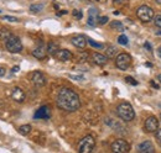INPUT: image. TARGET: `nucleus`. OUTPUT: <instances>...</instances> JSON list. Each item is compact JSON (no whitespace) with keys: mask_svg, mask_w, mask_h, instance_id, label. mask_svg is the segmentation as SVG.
I'll return each mask as SVG.
<instances>
[{"mask_svg":"<svg viewBox=\"0 0 161 153\" xmlns=\"http://www.w3.org/2000/svg\"><path fill=\"white\" fill-rule=\"evenodd\" d=\"M46 48H47V53L51 55V56H55L56 52L60 50V48H58V43H56V42H50Z\"/></svg>","mask_w":161,"mask_h":153,"instance_id":"nucleus-18","label":"nucleus"},{"mask_svg":"<svg viewBox=\"0 0 161 153\" xmlns=\"http://www.w3.org/2000/svg\"><path fill=\"white\" fill-rule=\"evenodd\" d=\"M151 85H153L155 89H159V84H156L155 82H151Z\"/></svg>","mask_w":161,"mask_h":153,"instance_id":"nucleus-35","label":"nucleus"},{"mask_svg":"<svg viewBox=\"0 0 161 153\" xmlns=\"http://www.w3.org/2000/svg\"><path fill=\"white\" fill-rule=\"evenodd\" d=\"M144 47H145L147 51H150V52L153 51V48H151V45H150L149 42H145V43H144Z\"/></svg>","mask_w":161,"mask_h":153,"instance_id":"nucleus-31","label":"nucleus"},{"mask_svg":"<svg viewBox=\"0 0 161 153\" xmlns=\"http://www.w3.org/2000/svg\"><path fill=\"white\" fill-rule=\"evenodd\" d=\"M108 22V18L107 16H102V18H98V24H101V25H104V24H107Z\"/></svg>","mask_w":161,"mask_h":153,"instance_id":"nucleus-28","label":"nucleus"},{"mask_svg":"<svg viewBox=\"0 0 161 153\" xmlns=\"http://www.w3.org/2000/svg\"><path fill=\"white\" fill-rule=\"evenodd\" d=\"M96 146V140L92 135L84 136L78 143V153H92Z\"/></svg>","mask_w":161,"mask_h":153,"instance_id":"nucleus-3","label":"nucleus"},{"mask_svg":"<svg viewBox=\"0 0 161 153\" xmlns=\"http://www.w3.org/2000/svg\"><path fill=\"white\" fill-rule=\"evenodd\" d=\"M73 16L77 18V19H82V11L80 10H73Z\"/></svg>","mask_w":161,"mask_h":153,"instance_id":"nucleus-27","label":"nucleus"},{"mask_svg":"<svg viewBox=\"0 0 161 153\" xmlns=\"http://www.w3.org/2000/svg\"><path fill=\"white\" fill-rule=\"evenodd\" d=\"M105 52H107V58H114V57H117L118 50H117L114 46H109V47L105 50Z\"/></svg>","mask_w":161,"mask_h":153,"instance_id":"nucleus-19","label":"nucleus"},{"mask_svg":"<svg viewBox=\"0 0 161 153\" xmlns=\"http://www.w3.org/2000/svg\"><path fill=\"white\" fill-rule=\"evenodd\" d=\"M3 19L8 20V21H10V22H16V21H18V19H16V18H13V16H8V15H5Z\"/></svg>","mask_w":161,"mask_h":153,"instance_id":"nucleus-30","label":"nucleus"},{"mask_svg":"<svg viewBox=\"0 0 161 153\" xmlns=\"http://www.w3.org/2000/svg\"><path fill=\"white\" fill-rule=\"evenodd\" d=\"M113 1H115V3H121L123 0H113Z\"/></svg>","mask_w":161,"mask_h":153,"instance_id":"nucleus-39","label":"nucleus"},{"mask_svg":"<svg viewBox=\"0 0 161 153\" xmlns=\"http://www.w3.org/2000/svg\"><path fill=\"white\" fill-rule=\"evenodd\" d=\"M92 59H93V62L97 64V66H105L107 64V62H108V58L107 56H104V55H102V53H98V52H96V53H93L92 55Z\"/></svg>","mask_w":161,"mask_h":153,"instance_id":"nucleus-17","label":"nucleus"},{"mask_svg":"<svg viewBox=\"0 0 161 153\" xmlns=\"http://www.w3.org/2000/svg\"><path fill=\"white\" fill-rule=\"evenodd\" d=\"M71 42H72V45L75 47H77L80 50H84L86 46H87V38L84 37V36H82V35H77V36L72 37Z\"/></svg>","mask_w":161,"mask_h":153,"instance_id":"nucleus-11","label":"nucleus"},{"mask_svg":"<svg viewBox=\"0 0 161 153\" xmlns=\"http://www.w3.org/2000/svg\"><path fill=\"white\" fill-rule=\"evenodd\" d=\"M159 106H160V108H161V103H160V104H159Z\"/></svg>","mask_w":161,"mask_h":153,"instance_id":"nucleus-41","label":"nucleus"},{"mask_svg":"<svg viewBox=\"0 0 161 153\" xmlns=\"http://www.w3.org/2000/svg\"><path fill=\"white\" fill-rule=\"evenodd\" d=\"M19 132H20L22 136H26L31 132V125H22L19 127Z\"/></svg>","mask_w":161,"mask_h":153,"instance_id":"nucleus-20","label":"nucleus"},{"mask_svg":"<svg viewBox=\"0 0 161 153\" xmlns=\"http://www.w3.org/2000/svg\"><path fill=\"white\" fill-rule=\"evenodd\" d=\"M30 79H31V83H32L36 88H41V87H43V85L46 84V78H45V76H43L41 72H39V71L32 72L31 76H30Z\"/></svg>","mask_w":161,"mask_h":153,"instance_id":"nucleus-8","label":"nucleus"},{"mask_svg":"<svg viewBox=\"0 0 161 153\" xmlns=\"http://www.w3.org/2000/svg\"><path fill=\"white\" fill-rule=\"evenodd\" d=\"M55 57L57 58L58 61H61V62H67V61H71L73 58V55L68 50H58L56 52Z\"/></svg>","mask_w":161,"mask_h":153,"instance_id":"nucleus-12","label":"nucleus"},{"mask_svg":"<svg viewBox=\"0 0 161 153\" xmlns=\"http://www.w3.org/2000/svg\"><path fill=\"white\" fill-rule=\"evenodd\" d=\"M110 27L114 29V30H118V31H124V25L121 24L120 21H113L110 24Z\"/></svg>","mask_w":161,"mask_h":153,"instance_id":"nucleus-21","label":"nucleus"},{"mask_svg":"<svg viewBox=\"0 0 161 153\" xmlns=\"http://www.w3.org/2000/svg\"><path fill=\"white\" fill-rule=\"evenodd\" d=\"M50 116H51V113H50L48 106H41L40 109H39V110L35 113V115H34V119H36V120H39V119L47 120V119H50Z\"/></svg>","mask_w":161,"mask_h":153,"instance_id":"nucleus-13","label":"nucleus"},{"mask_svg":"<svg viewBox=\"0 0 161 153\" xmlns=\"http://www.w3.org/2000/svg\"><path fill=\"white\" fill-rule=\"evenodd\" d=\"M5 46H6V50L11 53H20L22 51V43L20 38L14 35H10L5 40Z\"/></svg>","mask_w":161,"mask_h":153,"instance_id":"nucleus-4","label":"nucleus"},{"mask_svg":"<svg viewBox=\"0 0 161 153\" xmlns=\"http://www.w3.org/2000/svg\"><path fill=\"white\" fill-rule=\"evenodd\" d=\"M42 9H43V4H32L30 6V10L32 13H40Z\"/></svg>","mask_w":161,"mask_h":153,"instance_id":"nucleus-22","label":"nucleus"},{"mask_svg":"<svg viewBox=\"0 0 161 153\" xmlns=\"http://www.w3.org/2000/svg\"><path fill=\"white\" fill-rule=\"evenodd\" d=\"M125 82L129 83V84H131V85H138V82H136L133 76H126V78H125Z\"/></svg>","mask_w":161,"mask_h":153,"instance_id":"nucleus-26","label":"nucleus"},{"mask_svg":"<svg viewBox=\"0 0 161 153\" xmlns=\"http://www.w3.org/2000/svg\"><path fill=\"white\" fill-rule=\"evenodd\" d=\"M145 66H146V67H153V64H151V63H145Z\"/></svg>","mask_w":161,"mask_h":153,"instance_id":"nucleus-36","label":"nucleus"},{"mask_svg":"<svg viewBox=\"0 0 161 153\" xmlns=\"http://www.w3.org/2000/svg\"><path fill=\"white\" fill-rule=\"evenodd\" d=\"M113 153H128L130 151V145L125 140H117L110 146Z\"/></svg>","mask_w":161,"mask_h":153,"instance_id":"nucleus-7","label":"nucleus"},{"mask_svg":"<svg viewBox=\"0 0 161 153\" xmlns=\"http://www.w3.org/2000/svg\"><path fill=\"white\" fill-rule=\"evenodd\" d=\"M158 52H159V56H160V57H161V47H160V48H159V50H158Z\"/></svg>","mask_w":161,"mask_h":153,"instance_id":"nucleus-37","label":"nucleus"},{"mask_svg":"<svg viewBox=\"0 0 161 153\" xmlns=\"http://www.w3.org/2000/svg\"><path fill=\"white\" fill-rule=\"evenodd\" d=\"M5 73H6V69L3 68V67H0V76H5Z\"/></svg>","mask_w":161,"mask_h":153,"instance_id":"nucleus-33","label":"nucleus"},{"mask_svg":"<svg viewBox=\"0 0 161 153\" xmlns=\"http://www.w3.org/2000/svg\"><path fill=\"white\" fill-rule=\"evenodd\" d=\"M155 138L158 140V142L161 141V129H158V130L155 131Z\"/></svg>","mask_w":161,"mask_h":153,"instance_id":"nucleus-29","label":"nucleus"},{"mask_svg":"<svg viewBox=\"0 0 161 153\" xmlns=\"http://www.w3.org/2000/svg\"><path fill=\"white\" fill-rule=\"evenodd\" d=\"M160 119H161V115H160Z\"/></svg>","mask_w":161,"mask_h":153,"instance_id":"nucleus-42","label":"nucleus"},{"mask_svg":"<svg viewBox=\"0 0 161 153\" xmlns=\"http://www.w3.org/2000/svg\"><path fill=\"white\" fill-rule=\"evenodd\" d=\"M158 143H159V146H160V147H161V141H159V142H158Z\"/></svg>","mask_w":161,"mask_h":153,"instance_id":"nucleus-40","label":"nucleus"},{"mask_svg":"<svg viewBox=\"0 0 161 153\" xmlns=\"http://www.w3.org/2000/svg\"><path fill=\"white\" fill-rule=\"evenodd\" d=\"M20 71V67L19 66H15L14 68H13V73H16V72H19Z\"/></svg>","mask_w":161,"mask_h":153,"instance_id":"nucleus-34","label":"nucleus"},{"mask_svg":"<svg viewBox=\"0 0 161 153\" xmlns=\"http://www.w3.org/2000/svg\"><path fill=\"white\" fill-rule=\"evenodd\" d=\"M138 153H155V147L151 141H144L138 146Z\"/></svg>","mask_w":161,"mask_h":153,"instance_id":"nucleus-10","label":"nucleus"},{"mask_svg":"<svg viewBox=\"0 0 161 153\" xmlns=\"http://www.w3.org/2000/svg\"><path fill=\"white\" fill-rule=\"evenodd\" d=\"M57 106L68 113L77 111L80 108V96L76 92H73L69 88H61L57 99H56Z\"/></svg>","mask_w":161,"mask_h":153,"instance_id":"nucleus-1","label":"nucleus"},{"mask_svg":"<svg viewBox=\"0 0 161 153\" xmlns=\"http://www.w3.org/2000/svg\"><path fill=\"white\" fill-rule=\"evenodd\" d=\"M32 56L37 59H43L47 56V48L43 46V45H40L39 47H36L34 51H32Z\"/></svg>","mask_w":161,"mask_h":153,"instance_id":"nucleus-15","label":"nucleus"},{"mask_svg":"<svg viewBox=\"0 0 161 153\" xmlns=\"http://www.w3.org/2000/svg\"><path fill=\"white\" fill-rule=\"evenodd\" d=\"M11 98H13V100H15L16 103H22V101L25 100V93H24V90H22L21 88L15 87V88L13 89Z\"/></svg>","mask_w":161,"mask_h":153,"instance_id":"nucleus-14","label":"nucleus"},{"mask_svg":"<svg viewBox=\"0 0 161 153\" xmlns=\"http://www.w3.org/2000/svg\"><path fill=\"white\" fill-rule=\"evenodd\" d=\"M131 64V57L128 53H119L115 57V66L120 71H126Z\"/></svg>","mask_w":161,"mask_h":153,"instance_id":"nucleus-6","label":"nucleus"},{"mask_svg":"<svg viewBox=\"0 0 161 153\" xmlns=\"http://www.w3.org/2000/svg\"><path fill=\"white\" fill-rule=\"evenodd\" d=\"M136 15L142 22H150L155 16L154 15V10L147 5H141L140 8H138Z\"/></svg>","mask_w":161,"mask_h":153,"instance_id":"nucleus-5","label":"nucleus"},{"mask_svg":"<svg viewBox=\"0 0 161 153\" xmlns=\"http://www.w3.org/2000/svg\"><path fill=\"white\" fill-rule=\"evenodd\" d=\"M117 114L123 121H126V122L133 121L135 119V111L129 103H121L117 108Z\"/></svg>","mask_w":161,"mask_h":153,"instance_id":"nucleus-2","label":"nucleus"},{"mask_svg":"<svg viewBox=\"0 0 161 153\" xmlns=\"http://www.w3.org/2000/svg\"><path fill=\"white\" fill-rule=\"evenodd\" d=\"M145 131L146 132H155L159 129V120L155 116H150L145 120Z\"/></svg>","mask_w":161,"mask_h":153,"instance_id":"nucleus-9","label":"nucleus"},{"mask_svg":"<svg viewBox=\"0 0 161 153\" xmlns=\"http://www.w3.org/2000/svg\"><path fill=\"white\" fill-rule=\"evenodd\" d=\"M71 76V78H73L75 80H82V79H84L82 76Z\"/></svg>","mask_w":161,"mask_h":153,"instance_id":"nucleus-32","label":"nucleus"},{"mask_svg":"<svg viewBox=\"0 0 161 153\" xmlns=\"http://www.w3.org/2000/svg\"><path fill=\"white\" fill-rule=\"evenodd\" d=\"M97 22H98V10L97 9H91L89 10V14H88L87 24L89 26H96Z\"/></svg>","mask_w":161,"mask_h":153,"instance_id":"nucleus-16","label":"nucleus"},{"mask_svg":"<svg viewBox=\"0 0 161 153\" xmlns=\"http://www.w3.org/2000/svg\"><path fill=\"white\" fill-rule=\"evenodd\" d=\"M158 79L160 80V83H161V74H159V76H158Z\"/></svg>","mask_w":161,"mask_h":153,"instance_id":"nucleus-38","label":"nucleus"},{"mask_svg":"<svg viewBox=\"0 0 161 153\" xmlns=\"http://www.w3.org/2000/svg\"><path fill=\"white\" fill-rule=\"evenodd\" d=\"M128 42H129V40H128V37H126L125 35H120V36L118 37V43H119V45L126 46V45H128Z\"/></svg>","mask_w":161,"mask_h":153,"instance_id":"nucleus-23","label":"nucleus"},{"mask_svg":"<svg viewBox=\"0 0 161 153\" xmlns=\"http://www.w3.org/2000/svg\"><path fill=\"white\" fill-rule=\"evenodd\" d=\"M87 42H88L92 47H96V48H103V45H102V43H98V42L93 41L92 38H87Z\"/></svg>","mask_w":161,"mask_h":153,"instance_id":"nucleus-24","label":"nucleus"},{"mask_svg":"<svg viewBox=\"0 0 161 153\" xmlns=\"http://www.w3.org/2000/svg\"><path fill=\"white\" fill-rule=\"evenodd\" d=\"M154 24L156 27L161 29V15H158V16H154Z\"/></svg>","mask_w":161,"mask_h":153,"instance_id":"nucleus-25","label":"nucleus"}]
</instances>
